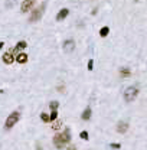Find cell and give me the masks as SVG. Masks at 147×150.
Masks as SVG:
<instances>
[{
    "label": "cell",
    "instance_id": "cell-2",
    "mask_svg": "<svg viewBox=\"0 0 147 150\" xmlns=\"http://www.w3.org/2000/svg\"><path fill=\"white\" fill-rule=\"evenodd\" d=\"M137 95H139V88H137L136 85H131V87H129V88L124 91V100H126L127 103H133V101L137 98Z\"/></svg>",
    "mask_w": 147,
    "mask_h": 150
},
{
    "label": "cell",
    "instance_id": "cell-8",
    "mask_svg": "<svg viewBox=\"0 0 147 150\" xmlns=\"http://www.w3.org/2000/svg\"><path fill=\"white\" fill-rule=\"evenodd\" d=\"M68 14H69V10H68V9H61V10H59V13L56 14V20H58V22H61V20H64Z\"/></svg>",
    "mask_w": 147,
    "mask_h": 150
},
{
    "label": "cell",
    "instance_id": "cell-12",
    "mask_svg": "<svg viewBox=\"0 0 147 150\" xmlns=\"http://www.w3.org/2000/svg\"><path fill=\"white\" fill-rule=\"evenodd\" d=\"M120 75H121L123 78H127V77L131 75V71H130L129 68H121V69H120Z\"/></svg>",
    "mask_w": 147,
    "mask_h": 150
},
{
    "label": "cell",
    "instance_id": "cell-9",
    "mask_svg": "<svg viewBox=\"0 0 147 150\" xmlns=\"http://www.w3.org/2000/svg\"><path fill=\"white\" fill-rule=\"evenodd\" d=\"M1 59H3V62H4V64H7V65H10V64H13V61H14V58H13V55H12L10 52H7V53H4V55L1 56Z\"/></svg>",
    "mask_w": 147,
    "mask_h": 150
},
{
    "label": "cell",
    "instance_id": "cell-16",
    "mask_svg": "<svg viewBox=\"0 0 147 150\" xmlns=\"http://www.w3.org/2000/svg\"><path fill=\"white\" fill-rule=\"evenodd\" d=\"M49 107H51V111H56L58 107H59V103H58V101H52Z\"/></svg>",
    "mask_w": 147,
    "mask_h": 150
},
{
    "label": "cell",
    "instance_id": "cell-11",
    "mask_svg": "<svg viewBox=\"0 0 147 150\" xmlns=\"http://www.w3.org/2000/svg\"><path fill=\"white\" fill-rule=\"evenodd\" d=\"M81 118H82L84 121L91 118V107H87V108L82 111V114H81Z\"/></svg>",
    "mask_w": 147,
    "mask_h": 150
},
{
    "label": "cell",
    "instance_id": "cell-23",
    "mask_svg": "<svg viewBox=\"0 0 147 150\" xmlns=\"http://www.w3.org/2000/svg\"><path fill=\"white\" fill-rule=\"evenodd\" d=\"M36 150H43L42 147H36Z\"/></svg>",
    "mask_w": 147,
    "mask_h": 150
},
{
    "label": "cell",
    "instance_id": "cell-3",
    "mask_svg": "<svg viewBox=\"0 0 147 150\" xmlns=\"http://www.w3.org/2000/svg\"><path fill=\"white\" fill-rule=\"evenodd\" d=\"M19 117H20V114L17 113V111H13L7 118H6V123H4V129L6 130H9V129H12L17 121H19Z\"/></svg>",
    "mask_w": 147,
    "mask_h": 150
},
{
    "label": "cell",
    "instance_id": "cell-7",
    "mask_svg": "<svg viewBox=\"0 0 147 150\" xmlns=\"http://www.w3.org/2000/svg\"><path fill=\"white\" fill-rule=\"evenodd\" d=\"M116 130H117V133H121V134H124V133L129 130V123H127V121H118V123H117V127H116Z\"/></svg>",
    "mask_w": 147,
    "mask_h": 150
},
{
    "label": "cell",
    "instance_id": "cell-5",
    "mask_svg": "<svg viewBox=\"0 0 147 150\" xmlns=\"http://www.w3.org/2000/svg\"><path fill=\"white\" fill-rule=\"evenodd\" d=\"M62 48H64V52L71 53V52H74V49H75V42H74L72 39H66V40H64Z\"/></svg>",
    "mask_w": 147,
    "mask_h": 150
},
{
    "label": "cell",
    "instance_id": "cell-18",
    "mask_svg": "<svg viewBox=\"0 0 147 150\" xmlns=\"http://www.w3.org/2000/svg\"><path fill=\"white\" fill-rule=\"evenodd\" d=\"M40 118H42V121H43V123H48V121H49V116H48V114H45V113H42V114H40Z\"/></svg>",
    "mask_w": 147,
    "mask_h": 150
},
{
    "label": "cell",
    "instance_id": "cell-6",
    "mask_svg": "<svg viewBox=\"0 0 147 150\" xmlns=\"http://www.w3.org/2000/svg\"><path fill=\"white\" fill-rule=\"evenodd\" d=\"M35 4V0H23L22 1V6H20V10L22 13H27Z\"/></svg>",
    "mask_w": 147,
    "mask_h": 150
},
{
    "label": "cell",
    "instance_id": "cell-4",
    "mask_svg": "<svg viewBox=\"0 0 147 150\" xmlns=\"http://www.w3.org/2000/svg\"><path fill=\"white\" fill-rule=\"evenodd\" d=\"M43 9H45V3L42 4V7H39V9H36V10L32 12V14H30V17H29V22H38V20L42 17Z\"/></svg>",
    "mask_w": 147,
    "mask_h": 150
},
{
    "label": "cell",
    "instance_id": "cell-20",
    "mask_svg": "<svg viewBox=\"0 0 147 150\" xmlns=\"http://www.w3.org/2000/svg\"><path fill=\"white\" fill-rule=\"evenodd\" d=\"M110 147H111V149L118 150V149H121V145H120V143H111V145H110Z\"/></svg>",
    "mask_w": 147,
    "mask_h": 150
},
{
    "label": "cell",
    "instance_id": "cell-19",
    "mask_svg": "<svg viewBox=\"0 0 147 150\" xmlns=\"http://www.w3.org/2000/svg\"><path fill=\"white\" fill-rule=\"evenodd\" d=\"M79 137H81L82 140H88V137H90V136H88V133H87V132H81V133H79Z\"/></svg>",
    "mask_w": 147,
    "mask_h": 150
},
{
    "label": "cell",
    "instance_id": "cell-17",
    "mask_svg": "<svg viewBox=\"0 0 147 150\" xmlns=\"http://www.w3.org/2000/svg\"><path fill=\"white\" fill-rule=\"evenodd\" d=\"M58 118V113L56 111H51V116H49V121H53Z\"/></svg>",
    "mask_w": 147,
    "mask_h": 150
},
{
    "label": "cell",
    "instance_id": "cell-10",
    "mask_svg": "<svg viewBox=\"0 0 147 150\" xmlns=\"http://www.w3.org/2000/svg\"><path fill=\"white\" fill-rule=\"evenodd\" d=\"M14 59H16L19 64H26L29 58H27V55H26V53H23V52H22V53H17V56H16Z\"/></svg>",
    "mask_w": 147,
    "mask_h": 150
},
{
    "label": "cell",
    "instance_id": "cell-13",
    "mask_svg": "<svg viewBox=\"0 0 147 150\" xmlns=\"http://www.w3.org/2000/svg\"><path fill=\"white\" fill-rule=\"evenodd\" d=\"M108 33H110V27H108V26L101 27V30H100V36H101V38H105Z\"/></svg>",
    "mask_w": 147,
    "mask_h": 150
},
{
    "label": "cell",
    "instance_id": "cell-21",
    "mask_svg": "<svg viewBox=\"0 0 147 150\" xmlns=\"http://www.w3.org/2000/svg\"><path fill=\"white\" fill-rule=\"evenodd\" d=\"M92 68H94V61L90 59V61H88V71H92Z\"/></svg>",
    "mask_w": 147,
    "mask_h": 150
},
{
    "label": "cell",
    "instance_id": "cell-14",
    "mask_svg": "<svg viewBox=\"0 0 147 150\" xmlns=\"http://www.w3.org/2000/svg\"><path fill=\"white\" fill-rule=\"evenodd\" d=\"M17 51H22V49H25V48H27V43L25 42V40H20V42H17V45L14 46Z\"/></svg>",
    "mask_w": 147,
    "mask_h": 150
},
{
    "label": "cell",
    "instance_id": "cell-15",
    "mask_svg": "<svg viewBox=\"0 0 147 150\" xmlns=\"http://www.w3.org/2000/svg\"><path fill=\"white\" fill-rule=\"evenodd\" d=\"M61 126H62V120H56V121L52 124V129H53V130H59Z\"/></svg>",
    "mask_w": 147,
    "mask_h": 150
},
{
    "label": "cell",
    "instance_id": "cell-22",
    "mask_svg": "<svg viewBox=\"0 0 147 150\" xmlns=\"http://www.w3.org/2000/svg\"><path fill=\"white\" fill-rule=\"evenodd\" d=\"M66 150H77V147H75V146H69Z\"/></svg>",
    "mask_w": 147,
    "mask_h": 150
},
{
    "label": "cell",
    "instance_id": "cell-1",
    "mask_svg": "<svg viewBox=\"0 0 147 150\" xmlns=\"http://www.w3.org/2000/svg\"><path fill=\"white\" fill-rule=\"evenodd\" d=\"M69 142H71V132H69V129H65L64 133H58L53 137V145H55L56 149L59 150L64 149L66 145H69Z\"/></svg>",
    "mask_w": 147,
    "mask_h": 150
}]
</instances>
